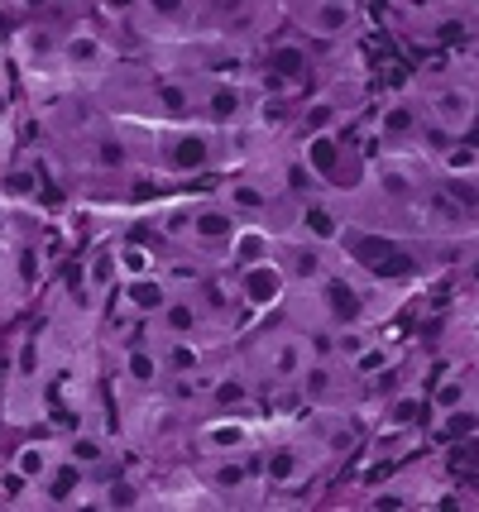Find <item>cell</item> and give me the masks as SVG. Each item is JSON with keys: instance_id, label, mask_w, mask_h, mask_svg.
<instances>
[{"instance_id": "cell-1", "label": "cell", "mask_w": 479, "mask_h": 512, "mask_svg": "<svg viewBox=\"0 0 479 512\" xmlns=\"http://www.w3.org/2000/svg\"><path fill=\"white\" fill-rule=\"evenodd\" d=\"M321 460H326V450H321L317 441L288 436V441H278V446L264 455V484H269V489H278V493L302 489V484L317 474Z\"/></svg>"}, {"instance_id": "cell-2", "label": "cell", "mask_w": 479, "mask_h": 512, "mask_svg": "<svg viewBox=\"0 0 479 512\" xmlns=\"http://www.w3.org/2000/svg\"><path fill=\"white\" fill-rule=\"evenodd\" d=\"M259 436H264V426H259V417H254L250 407L216 412V417H206V422L197 426V450H202L206 460H211V455H240V450L259 446Z\"/></svg>"}, {"instance_id": "cell-3", "label": "cell", "mask_w": 479, "mask_h": 512, "mask_svg": "<svg viewBox=\"0 0 479 512\" xmlns=\"http://www.w3.org/2000/svg\"><path fill=\"white\" fill-rule=\"evenodd\" d=\"M283 292H288V268L278 264V259L240 268V278H235V302L254 316L274 312L278 302H283Z\"/></svg>"}, {"instance_id": "cell-4", "label": "cell", "mask_w": 479, "mask_h": 512, "mask_svg": "<svg viewBox=\"0 0 479 512\" xmlns=\"http://www.w3.org/2000/svg\"><path fill=\"white\" fill-rule=\"evenodd\" d=\"M259 484H264V465L254 460V450L211 455V465H206V489L216 493L221 503H226V498H240V493L259 498Z\"/></svg>"}, {"instance_id": "cell-5", "label": "cell", "mask_w": 479, "mask_h": 512, "mask_svg": "<svg viewBox=\"0 0 479 512\" xmlns=\"http://www.w3.org/2000/svg\"><path fill=\"white\" fill-rule=\"evenodd\" d=\"M259 359H264V374H269V379L297 383V374L312 364V340L297 331H274V335H264Z\"/></svg>"}, {"instance_id": "cell-6", "label": "cell", "mask_w": 479, "mask_h": 512, "mask_svg": "<svg viewBox=\"0 0 479 512\" xmlns=\"http://www.w3.org/2000/svg\"><path fill=\"white\" fill-rule=\"evenodd\" d=\"M240 211L230 201H192V245L197 249H226L240 230Z\"/></svg>"}, {"instance_id": "cell-7", "label": "cell", "mask_w": 479, "mask_h": 512, "mask_svg": "<svg viewBox=\"0 0 479 512\" xmlns=\"http://www.w3.org/2000/svg\"><path fill=\"white\" fill-rule=\"evenodd\" d=\"M168 297H173V288H168V278L154 268V273H139V278H120L115 307H120V316H130V321H154V312H159Z\"/></svg>"}, {"instance_id": "cell-8", "label": "cell", "mask_w": 479, "mask_h": 512, "mask_svg": "<svg viewBox=\"0 0 479 512\" xmlns=\"http://www.w3.org/2000/svg\"><path fill=\"white\" fill-rule=\"evenodd\" d=\"M58 63L72 77H96V72H106V63H111V44L96 29H72L68 39L58 44Z\"/></svg>"}, {"instance_id": "cell-9", "label": "cell", "mask_w": 479, "mask_h": 512, "mask_svg": "<svg viewBox=\"0 0 479 512\" xmlns=\"http://www.w3.org/2000/svg\"><path fill=\"white\" fill-rule=\"evenodd\" d=\"M307 34H317V39H345V34H355V24H360V5L355 0H307V10L297 15Z\"/></svg>"}, {"instance_id": "cell-10", "label": "cell", "mask_w": 479, "mask_h": 512, "mask_svg": "<svg viewBox=\"0 0 479 512\" xmlns=\"http://www.w3.org/2000/svg\"><path fill=\"white\" fill-rule=\"evenodd\" d=\"M63 469V441H24L15 455H10V474L20 484H48L53 474Z\"/></svg>"}, {"instance_id": "cell-11", "label": "cell", "mask_w": 479, "mask_h": 512, "mask_svg": "<svg viewBox=\"0 0 479 512\" xmlns=\"http://www.w3.org/2000/svg\"><path fill=\"white\" fill-rule=\"evenodd\" d=\"M470 120H475V96H470V91H460V87H436L432 96H427V125L446 130L451 139L470 130Z\"/></svg>"}, {"instance_id": "cell-12", "label": "cell", "mask_w": 479, "mask_h": 512, "mask_svg": "<svg viewBox=\"0 0 479 512\" xmlns=\"http://www.w3.org/2000/svg\"><path fill=\"white\" fill-rule=\"evenodd\" d=\"M206 321H211V312H206V302H197L192 292H173L159 312H154V326L163 331V340H168V335H202Z\"/></svg>"}, {"instance_id": "cell-13", "label": "cell", "mask_w": 479, "mask_h": 512, "mask_svg": "<svg viewBox=\"0 0 479 512\" xmlns=\"http://www.w3.org/2000/svg\"><path fill=\"white\" fill-rule=\"evenodd\" d=\"M274 230L259 221H240V230H235V240L226 245V259L235 268H250V264H264V259H274Z\"/></svg>"}, {"instance_id": "cell-14", "label": "cell", "mask_w": 479, "mask_h": 512, "mask_svg": "<svg viewBox=\"0 0 479 512\" xmlns=\"http://www.w3.org/2000/svg\"><path fill=\"white\" fill-rule=\"evenodd\" d=\"M341 216L326 206L321 197H307L302 201V211H297V240H307V245H331V240H341Z\"/></svg>"}, {"instance_id": "cell-15", "label": "cell", "mask_w": 479, "mask_h": 512, "mask_svg": "<svg viewBox=\"0 0 479 512\" xmlns=\"http://www.w3.org/2000/svg\"><path fill=\"white\" fill-rule=\"evenodd\" d=\"M120 374H125V388H159L163 383V359L154 345H125L120 355Z\"/></svg>"}, {"instance_id": "cell-16", "label": "cell", "mask_w": 479, "mask_h": 512, "mask_svg": "<svg viewBox=\"0 0 479 512\" xmlns=\"http://www.w3.org/2000/svg\"><path fill=\"white\" fill-rule=\"evenodd\" d=\"M63 460H68L72 469H82V474H92V469H101L111 460V441H106L96 426H87V431H77V436L63 441Z\"/></svg>"}, {"instance_id": "cell-17", "label": "cell", "mask_w": 479, "mask_h": 512, "mask_svg": "<svg viewBox=\"0 0 479 512\" xmlns=\"http://www.w3.org/2000/svg\"><path fill=\"white\" fill-rule=\"evenodd\" d=\"M82 283H87V302H106L120 288V264H115V245H101L82 268Z\"/></svg>"}, {"instance_id": "cell-18", "label": "cell", "mask_w": 479, "mask_h": 512, "mask_svg": "<svg viewBox=\"0 0 479 512\" xmlns=\"http://www.w3.org/2000/svg\"><path fill=\"white\" fill-rule=\"evenodd\" d=\"M417 130H422V111L412 106L408 96L388 101L384 115H379V134H384L388 144H408V139H417Z\"/></svg>"}, {"instance_id": "cell-19", "label": "cell", "mask_w": 479, "mask_h": 512, "mask_svg": "<svg viewBox=\"0 0 479 512\" xmlns=\"http://www.w3.org/2000/svg\"><path fill=\"white\" fill-rule=\"evenodd\" d=\"M422 407H427L422 388H417V383H408L398 398L384 402V412H379V431H412V426H417V417H422Z\"/></svg>"}, {"instance_id": "cell-20", "label": "cell", "mask_w": 479, "mask_h": 512, "mask_svg": "<svg viewBox=\"0 0 479 512\" xmlns=\"http://www.w3.org/2000/svg\"><path fill=\"white\" fill-rule=\"evenodd\" d=\"M206 407L211 412H240V407H250V383L240 369H216V383H211V393H206Z\"/></svg>"}, {"instance_id": "cell-21", "label": "cell", "mask_w": 479, "mask_h": 512, "mask_svg": "<svg viewBox=\"0 0 479 512\" xmlns=\"http://www.w3.org/2000/svg\"><path fill=\"white\" fill-rule=\"evenodd\" d=\"M44 417V402H39V383L10 379V393H5V422L10 426H29Z\"/></svg>"}, {"instance_id": "cell-22", "label": "cell", "mask_w": 479, "mask_h": 512, "mask_svg": "<svg viewBox=\"0 0 479 512\" xmlns=\"http://www.w3.org/2000/svg\"><path fill=\"white\" fill-rule=\"evenodd\" d=\"M10 273L20 278V288H39L48 273V249L44 245H20V240H10Z\"/></svg>"}, {"instance_id": "cell-23", "label": "cell", "mask_w": 479, "mask_h": 512, "mask_svg": "<svg viewBox=\"0 0 479 512\" xmlns=\"http://www.w3.org/2000/svg\"><path fill=\"white\" fill-rule=\"evenodd\" d=\"M297 388H302V402H317V407H326V402L336 398V364L317 355V364H307V369L297 374Z\"/></svg>"}, {"instance_id": "cell-24", "label": "cell", "mask_w": 479, "mask_h": 512, "mask_svg": "<svg viewBox=\"0 0 479 512\" xmlns=\"http://www.w3.org/2000/svg\"><path fill=\"white\" fill-rule=\"evenodd\" d=\"M274 197H278V187H269V182H259V178H240L230 187V206H235L240 216H254V221L274 206Z\"/></svg>"}, {"instance_id": "cell-25", "label": "cell", "mask_w": 479, "mask_h": 512, "mask_svg": "<svg viewBox=\"0 0 479 512\" xmlns=\"http://www.w3.org/2000/svg\"><path fill=\"white\" fill-rule=\"evenodd\" d=\"M398 359H403V355H398V345H388V340H369L365 350L350 359L345 369H350L355 379H379V374H388V369H393Z\"/></svg>"}, {"instance_id": "cell-26", "label": "cell", "mask_w": 479, "mask_h": 512, "mask_svg": "<svg viewBox=\"0 0 479 512\" xmlns=\"http://www.w3.org/2000/svg\"><path fill=\"white\" fill-rule=\"evenodd\" d=\"M39 187H44V178H39L34 163H10V168L0 173V192L10 201H20V206H29V201L39 197Z\"/></svg>"}, {"instance_id": "cell-27", "label": "cell", "mask_w": 479, "mask_h": 512, "mask_svg": "<svg viewBox=\"0 0 479 512\" xmlns=\"http://www.w3.org/2000/svg\"><path fill=\"white\" fill-rule=\"evenodd\" d=\"M10 379H24V383H44L48 379V350L39 335H29L20 350H15V374Z\"/></svg>"}, {"instance_id": "cell-28", "label": "cell", "mask_w": 479, "mask_h": 512, "mask_svg": "<svg viewBox=\"0 0 479 512\" xmlns=\"http://www.w3.org/2000/svg\"><path fill=\"white\" fill-rule=\"evenodd\" d=\"M240 111H245V101H240V82H216L211 96H206V120L230 125V120H240Z\"/></svg>"}, {"instance_id": "cell-29", "label": "cell", "mask_w": 479, "mask_h": 512, "mask_svg": "<svg viewBox=\"0 0 479 512\" xmlns=\"http://www.w3.org/2000/svg\"><path fill=\"white\" fill-rule=\"evenodd\" d=\"M436 436H441V441H465V436H479V402H465V407L441 412Z\"/></svg>"}, {"instance_id": "cell-30", "label": "cell", "mask_w": 479, "mask_h": 512, "mask_svg": "<svg viewBox=\"0 0 479 512\" xmlns=\"http://www.w3.org/2000/svg\"><path fill=\"white\" fill-rule=\"evenodd\" d=\"M115 264H120V278H139V273H154L159 268V254L149 245H115Z\"/></svg>"}, {"instance_id": "cell-31", "label": "cell", "mask_w": 479, "mask_h": 512, "mask_svg": "<svg viewBox=\"0 0 479 512\" xmlns=\"http://www.w3.org/2000/svg\"><path fill=\"white\" fill-rule=\"evenodd\" d=\"M470 402V379L465 374H451V379L432 383V412L441 417V412H451V407H465Z\"/></svg>"}, {"instance_id": "cell-32", "label": "cell", "mask_w": 479, "mask_h": 512, "mask_svg": "<svg viewBox=\"0 0 479 512\" xmlns=\"http://www.w3.org/2000/svg\"><path fill=\"white\" fill-rule=\"evenodd\" d=\"M144 498L149 493L139 489L135 479H115V484H106L96 493V508H144Z\"/></svg>"}, {"instance_id": "cell-33", "label": "cell", "mask_w": 479, "mask_h": 512, "mask_svg": "<svg viewBox=\"0 0 479 512\" xmlns=\"http://www.w3.org/2000/svg\"><path fill=\"white\" fill-rule=\"evenodd\" d=\"M159 273L168 278V288H173V292H187L192 283H202V278H206V268L192 264V259H168V264H159Z\"/></svg>"}, {"instance_id": "cell-34", "label": "cell", "mask_w": 479, "mask_h": 512, "mask_svg": "<svg viewBox=\"0 0 479 512\" xmlns=\"http://www.w3.org/2000/svg\"><path fill=\"white\" fill-rule=\"evenodd\" d=\"M139 10L154 24H183L192 15V0H139Z\"/></svg>"}, {"instance_id": "cell-35", "label": "cell", "mask_w": 479, "mask_h": 512, "mask_svg": "<svg viewBox=\"0 0 479 512\" xmlns=\"http://www.w3.org/2000/svg\"><path fill=\"white\" fill-rule=\"evenodd\" d=\"M283 115H288V106H283L278 96H259V101H254V111H250V120L259 125V130H278V125H283Z\"/></svg>"}, {"instance_id": "cell-36", "label": "cell", "mask_w": 479, "mask_h": 512, "mask_svg": "<svg viewBox=\"0 0 479 512\" xmlns=\"http://www.w3.org/2000/svg\"><path fill=\"white\" fill-rule=\"evenodd\" d=\"M274 67L283 72V77H297V72L307 67V53H302L297 44H278L274 48Z\"/></svg>"}, {"instance_id": "cell-37", "label": "cell", "mask_w": 479, "mask_h": 512, "mask_svg": "<svg viewBox=\"0 0 479 512\" xmlns=\"http://www.w3.org/2000/svg\"><path fill=\"white\" fill-rule=\"evenodd\" d=\"M441 168L456 178V173H479V154L475 149H446L441 154Z\"/></svg>"}, {"instance_id": "cell-38", "label": "cell", "mask_w": 479, "mask_h": 512, "mask_svg": "<svg viewBox=\"0 0 479 512\" xmlns=\"http://www.w3.org/2000/svg\"><path fill=\"white\" fill-rule=\"evenodd\" d=\"M307 125H312V134H317V130H331V125H336V101H331V96L312 101V111H307Z\"/></svg>"}, {"instance_id": "cell-39", "label": "cell", "mask_w": 479, "mask_h": 512, "mask_svg": "<svg viewBox=\"0 0 479 512\" xmlns=\"http://www.w3.org/2000/svg\"><path fill=\"white\" fill-rule=\"evenodd\" d=\"M135 10H139V0H106V15H115V20H125Z\"/></svg>"}]
</instances>
